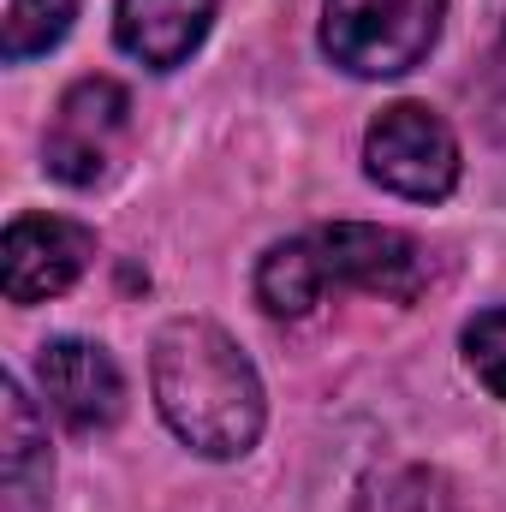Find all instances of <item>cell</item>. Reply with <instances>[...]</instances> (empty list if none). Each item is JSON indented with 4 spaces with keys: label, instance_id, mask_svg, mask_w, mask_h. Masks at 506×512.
I'll return each instance as SVG.
<instances>
[{
    "label": "cell",
    "instance_id": "7a4b0ae2",
    "mask_svg": "<svg viewBox=\"0 0 506 512\" xmlns=\"http://www.w3.org/2000/svg\"><path fill=\"white\" fill-rule=\"evenodd\" d=\"M435 280V256L423 239L376 221H328L268 245L256 262V304L268 316H310L334 286L376 292L387 304H417Z\"/></svg>",
    "mask_w": 506,
    "mask_h": 512
},
{
    "label": "cell",
    "instance_id": "8992f818",
    "mask_svg": "<svg viewBox=\"0 0 506 512\" xmlns=\"http://www.w3.org/2000/svg\"><path fill=\"white\" fill-rule=\"evenodd\" d=\"M96 262V233L72 215H12L0 239V292L6 304L30 310L84 280Z\"/></svg>",
    "mask_w": 506,
    "mask_h": 512
},
{
    "label": "cell",
    "instance_id": "52a82bcc",
    "mask_svg": "<svg viewBox=\"0 0 506 512\" xmlns=\"http://www.w3.org/2000/svg\"><path fill=\"white\" fill-rule=\"evenodd\" d=\"M36 387L72 435H108L126 417V370L102 340H48L36 352Z\"/></svg>",
    "mask_w": 506,
    "mask_h": 512
},
{
    "label": "cell",
    "instance_id": "5b68a950",
    "mask_svg": "<svg viewBox=\"0 0 506 512\" xmlns=\"http://www.w3.org/2000/svg\"><path fill=\"white\" fill-rule=\"evenodd\" d=\"M126 143H131V90L120 78L90 72V78L66 84V96L54 102V120L42 131V167L60 185L90 191L120 167Z\"/></svg>",
    "mask_w": 506,
    "mask_h": 512
},
{
    "label": "cell",
    "instance_id": "4fadbf2b",
    "mask_svg": "<svg viewBox=\"0 0 506 512\" xmlns=\"http://www.w3.org/2000/svg\"><path fill=\"white\" fill-rule=\"evenodd\" d=\"M501 78H506V36H501Z\"/></svg>",
    "mask_w": 506,
    "mask_h": 512
},
{
    "label": "cell",
    "instance_id": "277c9868",
    "mask_svg": "<svg viewBox=\"0 0 506 512\" xmlns=\"http://www.w3.org/2000/svg\"><path fill=\"white\" fill-rule=\"evenodd\" d=\"M364 173L405 203H447L459 191L465 155L429 102H393L364 131Z\"/></svg>",
    "mask_w": 506,
    "mask_h": 512
},
{
    "label": "cell",
    "instance_id": "30bf717a",
    "mask_svg": "<svg viewBox=\"0 0 506 512\" xmlns=\"http://www.w3.org/2000/svg\"><path fill=\"white\" fill-rule=\"evenodd\" d=\"M352 512H465L453 483L429 465H387L358 483Z\"/></svg>",
    "mask_w": 506,
    "mask_h": 512
},
{
    "label": "cell",
    "instance_id": "9c48e42d",
    "mask_svg": "<svg viewBox=\"0 0 506 512\" xmlns=\"http://www.w3.org/2000/svg\"><path fill=\"white\" fill-rule=\"evenodd\" d=\"M54 453L48 423L18 376H0V512H48Z\"/></svg>",
    "mask_w": 506,
    "mask_h": 512
},
{
    "label": "cell",
    "instance_id": "8fae6325",
    "mask_svg": "<svg viewBox=\"0 0 506 512\" xmlns=\"http://www.w3.org/2000/svg\"><path fill=\"white\" fill-rule=\"evenodd\" d=\"M78 18V0H0V60L24 66L36 54H54Z\"/></svg>",
    "mask_w": 506,
    "mask_h": 512
},
{
    "label": "cell",
    "instance_id": "3957f363",
    "mask_svg": "<svg viewBox=\"0 0 506 512\" xmlns=\"http://www.w3.org/2000/svg\"><path fill=\"white\" fill-rule=\"evenodd\" d=\"M453 0H322V54L352 78H405L417 72L441 30Z\"/></svg>",
    "mask_w": 506,
    "mask_h": 512
},
{
    "label": "cell",
    "instance_id": "ba28073f",
    "mask_svg": "<svg viewBox=\"0 0 506 512\" xmlns=\"http://www.w3.org/2000/svg\"><path fill=\"white\" fill-rule=\"evenodd\" d=\"M221 0H114V42L149 72H179L215 30Z\"/></svg>",
    "mask_w": 506,
    "mask_h": 512
},
{
    "label": "cell",
    "instance_id": "7c38bea8",
    "mask_svg": "<svg viewBox=\"0 0 506 512\" xmlns=\"http://www.w3.org/2000/svg\"><path fill=\"white\" fill-rule=\"evenodd\" d=\"M459 352H465V370L506 405V304H489L465 322Z\"/></svg>",
    "mask_w": 506,
    "mask_h": 512
},
{
    "label": "cell",
    "instance_id": "6da1fadb",
    "mask_svg": "<svg viewBox=\"0 0 506 512\" xmlns=\"http://www.w3.org/2000/svg\"><path fill=\"white\" fill-rule=\"evenodd\" d=\"M149 393L161 423L197 459H245L262 441L268 393L251 352L209 316H173L149 346Z\"/></svg>",
    "mask_w": 506,
    "mask_h": 512
}]
</instances>
